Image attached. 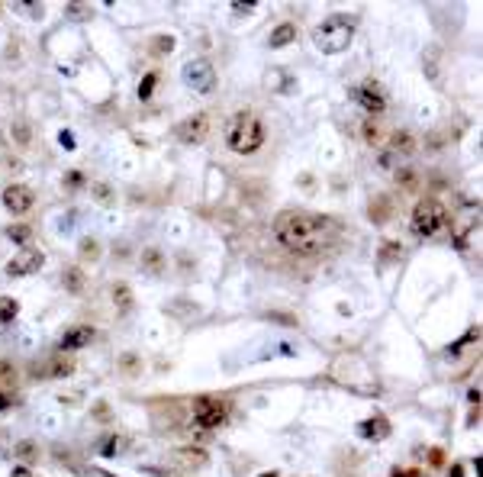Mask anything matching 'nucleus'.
Listing matches in <instances>:
<instances>
[{"label": "nucleus", "mask_w": 483, "mask_h": 477, "mask_svg": "<svg viewBox=\"0 0 483 477\" xmlns=\"http://www.w3.org/2000/svg\"><path fill=\"white\" fill-rule=\"evenodd\" d=\"M338 235V223L332 216L309 213V210H284L274 219V239L293 255H316Z\"/></svg>", "instance_id": "f257e3e1"}, {"label": "nucleus", "mask_w": 483, "mask_h": 477, "mask_svg": "<svg viewBox=\"0 0 483 477\" xmlns=\"http://www.w3.org/2000/svg\"><path fill=\"white\" fill-rule=\"evenodd\" d=\"M354 39V19L345 17V13H332V17H325L316 29H313V42L322 55H338L345 48L352 46Z\"/></svg>", "instance_id": "f03ea898"}, {"label": "nucleus", "mask_w": 483, "mask_h": 477, "mask_svg": "<svg viewBox=\"0 0 483 477\" xmlns=\"http://www.w3.org/2000/svg\"><path fill=\"white\" fill-rule=\"evenodd\" d=\"M226 142H229V149L239 152V155H251V152H258L264 145V126L255 113L241 110L233 123H229V132H226Z\"/></svg>", "instance_id": "7ed1b4c3"}, {"label": "nucleus", "mask_w": 483, "mask_h": 477, "mask_svg": "<svg viewBox=\"0 0 483 477\" xmlns=\"http://www.w3.org/2000/svg\"><path fill=\"white\" fill-rule=\"evenodd\" d=\"M409 226H412V235H419V239H432V235H438L448 226L445 204H441V200H435V197L419 200L416 210H412V219H409Z\"/></svg>", "instance_id": "20e7f679"}, {"label": "nucleus", "mask_w": 483, "mask_h": 477, "mask_svg": "<svg viewBox=\"0 0 483 477\" xmlns=\"http://www.w3.org/2000/svg\"><path fill=\"white\" fill-rule=\"evenodd\" d=\"M181 78H184V84L190 87V91H197V94H210L216 87V68H213V62H206V58L187 62Z\"/></svg>", "instance_id": "39448f33"}, {"label": "nucleus", "mask_w": 483, "mask_h": 477, "mask_svg": "<svg viewBox=\"0 0 483 477\" xmlns=\"http://www.w3.org/2000/svg\"><path fill=\"white\" fill-rule=\"evenodd\" d=\"M226 416H229V406H226L223 400H216V397H197V400H194V420H197V426L213 429V426H223Z\"/></svg>", "instance_id": "423d86ee"}, {"label": "nucleus", "mask_w": 483, "mask_h": 477, "mask_svg": "<svg viewBox=\"0 0 483 477\" xmlns=\"http://www.w3.org/2000/svg\"><path fill=\"white\" fill-rule=\"evenodd\" d=\"M46 264V255L39 252V249H19L13 258L7 262V274L10 278H26V274H33V271H39Z\"/></svg>", "instance_id": "0eeeda50"}, {"label": "nucleus", "mask_w": 483, "mask_h": 477, "mask_svg": "<svg viewBox=\"0 0 483 477\" xmlns=\"http://www.w3.org/2000/svg\"><path fill=\"white\" fill-rule=\"evenodd\" d=\"M210 136V116L206 113H194V116H187L184 123H177V139L187 142V145H197V142H203Z\"/></svg>", "instance_id": "6e6552de"}, {"label": "nucleus", "mask_w": 483, "mask_h": 477, "mask_svg": "<svg viewBox=\"0 0 483 477\" xmlns=\"http://www.w3.org/2000/svg\"><path fill=\"white\" fill-rule=\"evenodd\" d=\"M354 100L361 103L367 113H383L387 100H383V91L377 81H361V84L354 87Z\"/></svg>", "instance_id": "1a4fd4ad"}, {"label": "nucleus", "mask_w": 483, "mask_h": 477, "mask_svg": "<svg viewBox=\"0 0 483 477\" xmlns=\"http://www.w3.org/2000/svg\"><path fill=\"white\" fill-rule=\"evenodd\" d=\"M33 200H36V194H33V188H26V184H10V188L3 190V206L17 216L26 213L29 206H33Z\"/></svg>", "instance_id": "9d476101"}, {"label": "nucleus", "mask_w": 483, "mask_h": 477, "mask_svg": "<svg viewBox=\"0 0 483 477\" xmlns=\"http://www.w3.org/2000/svg\"><path fill=\"white\" fill-rule=\"evenodd\" d=\"M93 342V329L91 326H71L62 332V339H58V348L62 352H78V348L91 345Z\"/></svg>", "instance_id": "9b49d317"}, {"label": "nucleus", "mask_w": 483, "mask_h": 477, "mask_svg": "<svg viewBox=\"0 0 483 477\" xmlns=\"http://www.w3.org/2000/svg\"><path fill=\"white\" fill-rule=\"evenodd\" d=\"M422 65H426V75L432 84H441V48L428 46L426 55H422Z\"/></svg>", "instance_id": "f8f14e48"}, {"label": "nucleus", "mask_w": 483, "mask_h": 477, "mask_svg": "<svg viewBox=\"0 0 483 477\" xmlns=\"http://www.w3.org/2000/svg\"><path fill=\"white\" fill-rule=\"evenodd\" d=\"M364 435V439H374V442H381V439H387L390 435V426H387V420H364L361 422V429H358Z\"/></svg>", "instance_id": "ddd939ff"}, {"label": "nucleus", "mask_w": 483, "mask_h": 477, "mask_svg": "<svg viewBox=\"0 0 483 477\" xmlns=\"http://www.w3.org/2000/svg\"><path fill=\"white\" fill-rule=\"evenodd\" d=\"M293 39H297V26H293V23H280V26L271 33L268 46L271 48H284V46H290Z\"/></svg>", "instance_id": "4468645a"}, {"label": "nucleus", "mask_w": 483, "mask_h": 477, "mask_svg": "<svg viewBox=\"0 0 483 477\" xmlns=\"http://www.w3.org/2000/svg\"><path fill=\"white\" fill-rule=\"evenodd\" d=\"M62 284H65L68 294H84V284H87V278H84L81 268H65V274H62Z\"/></svg>", "instance_id": "2eb2a0df"}, {"label": "nucleus", "mask_w": 483, "mask_h": 477, "mask_svg": "<svg viewBox=\"0 0 483 477\" xmlns=\"http://www.w3.org/2000/svg\"><path fill=\"white\" fill-rule=\"evenodd\" d=\"M113 303L120 313H129L132 309V287L129 284H113Z\"/></svg>", "instance_id": "dca6fc26"}, {"label": "nucleus", "mask_w": 483, "mask_h": 477, "mask_svg": "<svg viewBox=\"0 0 483 477\" xmlns=\"http://www.w3.org/2000/svg\"><path fill=\"white\" fill-rule=\"evenodd\" d=\"M19 313V303L13 297H0V326H7V323H13Z\"/></svg>", "instance_id": "f3484780"}, {"label": "nucleus", "mask_w": 483, "mask_h": 477, "mask_svg": "<svg viewBox=\"0 0 483 477\" xmlns=\"http://www.w3.org/2000/svg\"><path fill=\"white\" fill-rule=\"evenodd\" d=\"M390 149L409 155V152L416 149V142H412V136H409V132H393V136H390Z\"/></svg>", "instance_id": "a211bd4d"}, {"label": "nucleus", "mask_w": 483, "mask_h": 477, "mask_svg": "<svg viewBox=\"0 0 483 477\" xmlns=\"http://www.w3.org/2000/svg\"><path fill=\"white\" fill-rule=\"evenodd\" d=\"M122 445H126L122 435H110V439L100 442V449H97V451H100L103 458H113V455H120V451H122Z\"/></svg>", "instance_id": "6ab92c4d"}, {"label": "nucleus", "mask_w": 483, "mask_h": 477, "mask_svg": "<svg viewBox=\"0 0 483 477\" xmlns=\"http://www.w3.org/2000/svg\"><path fill=\"white\" fill-rule=\"evenodd\" d=\"M65 17L75 19V23H84V19L93 17V10L87 7V3H65Z\"/></svg>", "instance_id": "aec40b11"}, {"label": "nucleus", "mask_w": 483, "mask_h": 477, "mask_svg": "<svg viewBox=\"0 0 483 477\" xmlns=\"http://www.w3.org/2000/svg\"><path fill=\"white\" fill-rule=\"evenodd\" d=\"M10 136L17 139V145H29V139H33V132H29V123H26V120H13V126H10Z\"/></svg>", "instance_id": "412c9836"}, {"label": "nucleus", "mask_w": 483, "mask_h": 477, "mask_svg": "<svg viewBox=\"0 0 483 477\" xmlns=\"http://www.w3.org/2000/svg\"><path fill=\"white\" fill-rule=\"evenodd\" d=\"M71 371H75L71 361H48V368H46V371H39V375H42V377H68Z\"/></svg>", "instance_id": "4be33fe9"}, {"label": "nucleus", "mask_w": 483, "mask_h": 477, "mask_svg": "<svg viewBox=\"0 0 483 477\" xmlns=\"http://www.w3.org/2000/svg\"><path fill=\"white\" fill-rule=\"evenodd\" d=\"M7 239L26 249V242L33 239V229H29V226H23V223H19V226H10V229H7Z\"/></svg>", "instance_id": "5701e85b"}, {"label": "nucleus", "mask_w": 483, "mask_h": 477, "mask_svg": "<svg viewBox=\"0 0 483 477\" xmlns=\"http://www.w3.org/2000/svg\"><path fill=\"white\" fill-rule=\"evenodd\" d=\"M155 84H158V75H155V71H149V75L142 78V84H139V97H142V100H149L152 91H155Z\"/></svg>", "instance_id": "b1692460"}, {"label": "nucleus", "mask_w": 483, "mask_h": 477, "mask_svg": "<svg viewBox=\"0 0 483 477\" xmlns=\"http://www.w3.org/2000/svg\"><path fill=\"white\" fill-rule=\"evenodd\" d=\"M13 455L23 461H36V445H33V442H19L17 449H13Z\"/></svg>", "instance_id": "393cba45"}, {"label": "nucleus", "mask_w": 483, "mask_h": 477, "mask_svg": "<svg viewBox=\"0 0 483 477\" xmlns=\"http://www.w3.org/2000/svg\"><path fill=\"white\" fill-rule=\"evenodd\" d=\"M81 255H84V258H97V255H100L97 239H84V242H81Z\"/></svg>", "instance_id": "a878e982"}, {"label": "nucleus", "mask_w": 483, "mask_h": 477, "mask_svg": "<svg viewBox=\"0 0 483 477\" xmlns=\"http://www.w3.org/2000/svg\"><path fill=\"white\" fill-rule=\"evenodd\" d=\"M142 258L149 262L152 271H158V268H161V255H158V249H145V252H142Z\"/></svg>", "instance_id": "bb28decb"}, {"label": "nucleus", "mask_w": 483, "mask_h": 477, "mask_svg": "<svg viewBox=\"0 0 483 477\" xmlns=\"http://www.w3.org/2000/svg\"><path fill=\"white\" fill-rule=\"evenodd\" d=\"M93 197H97L100 204H113V194H110V188H107V184H93Z\"/></svg>", "instance_id": "cd10ccee"}, {"label": "nucleus", "mask_w": 483, "mask_h": 477, "mask_svg": "<svg viewBox=\"0 0 483 477\" xmlns=\"http://www.w3.org/2000/svg\"><path fill=\"white\" fill-rule=\"evenodd\" d=\"M19 10H26V17L33 19H42V3H17Z\"/></svg>", "instance_id": "c85d7f7f"}, {"label": "nucleus", "mask_w": 483, "mask_h": 477, "mask_svg": "<svg viewBox=\"0 0 483 477\" xmlns=\"http://www.w3.org/2000/svg\"><path fill=\"white\" fill-rule=\"evenodd\" d=\"M364 136H367V142H371V145H374V142H377V136H381V129H377V123H374V120H367V123H364Z\"/></svg>", "instance_id": "c756f323"}, {"label": "nucleus", "mask_w": 483, "mask_h": 477, "mask_svg": "<svg viewBox=\"0 0 483 477\" xmlns=\"http://www.w3.org/2000/svg\"><path fill=\"white\" fill-rule=\"evenodd\" d=\"M58 142H62V145H65L68 152L75 149V136H71V132H68V129H62V132H58Z\"/></svg>", "instance_id": "7c9ffc66"}, {"label": "nucleus", "mask_w": 483, "mask_h": 477, "mask_svg": "<svg viewBox=\"0 0 483 477\" xmlns=\"http://www.w3.org/2000/svg\"><path fill=\"white\" fill-rule=\"evenodd\" d=\"M13 403H17V397H13V393H3V390H0V410H10Z\"/></svg>", "instance_id": "2f4dec72"}, {"label": "nucleus", "mask_w": 483, "mask_h": 477, "mask_svg": "<svg viewBox=\"0 0 483 477\" xmlns=\"http://www.w3.org/2000/svg\"><path fill=\"white\" fill-rule=\"evenodd\" d=\"M258 7V3H233V10L235 13H251V10Z\"/></svg>", "instance_id": "473e14b6"}, {"label": "nucleus", "mask_w": 483, "mask_h": 477, "mask_svg": "<svg viewBox=\"0 0 483 477\" xmlns=\"http://www.w3.org/2000/svg\"><path fill=\"white\" fill-rule=\"evenodd\" d=\"M158 48L161 52H171V48H174V39L167 36V39H158Z\"/></svg>", "instance_id": "72a5a7b5"}, {"label": "nucleus", "mask_w": 483, "mask_h": 477, "mask_svg": "<svg viewBox=\"0 0 483 477\" xmlns=\"http://www.w3.org/2000/svg\"><path fill=\"white\" fill-rule=\"evenodd\" d=\"M467 400H471V403H480V387H474V390L467 393Z\"/></svg>", "instance_id": "f704fd0d"}, {"label": "nucleus", "mask_w": 483, "mask_h": 477, "mask_svg": "<svg viewBox=\"0 0 483 477\" xmlns=\"http://www.w3.org/2000/svg\"><path fill=\"white\" fill-rule=\"evenodd\" d=\"M451 477H464V468H461V465H455V468H451Z\"/></svg>", "instance_id": "c9c22d12"}, {"label": "nucleus", "mask_w": 483, "mask_h": 477, "mask_svg": "<svg viewBox=\"0 0 483 477\" xmlns=\"http://www.w3.org/2000/svg\"><path fill=\"white\" fill-rule=\"evenodd\" d=\"M393 477H419V471H403V474H400V471H397V474H393Z\"/></svg>", "instance_id": "e433bc0d"}, {"label": "nucleus", "mask_w": 483, "mask_h": 477, "mask_svg": "<svg viewBox=\"0 0 483 477\" xmlns=\"http://www.w3.org/2000/svg\"><path fill=\"white\" fill-rule=\"evenodd\" d=\"M13 477H29L26 468H13Z\"/></svg>", "instance_id": "4c0bfd02"}, {"label": "nucleus", "mask_w": 483, "mask_h": 477, "mask_svg": "<svg viewBox=\"0 0 483 477\" xmlns=\"http://www.w3.org/2000/svg\"><path fill=\"white\" fill-rule=\"evenodd\" d=\"M261 477H277V474H274V471H268V474H261Z\"/></svg>", "instance_id": "58836bf2"}]
</instances>
